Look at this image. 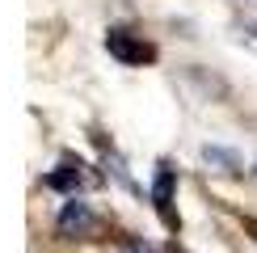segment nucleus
<instances>
[{
    "mask_svg": "<svg viewBox=\"0 0 257 253\" xmlns=\"http://www.w3.org/2000/svg\"><path fill=\"white\" fill-rule=\"evenodd\" d=\"M105 51H110L114 59L131 63V68H139V63H152V59H156V47H152V42L139 38V34H131V30H118V26L105 34Z\"/></svg>",
    "mask_w": 257,
    "mask_h": 253,
    "instance_id": "1",
    "label": "nucleus"
},
{
    "mask_svg": "<svg viewBox=\"0 0 257 253\" xmlns=\"http://www.w3.org/2000/svg\"><path fill=\"white\" fill-rule=\"evenodd\" d=\"M55 228H59V236H89L93 228H97V215L89 211V203H80V198H72V203H63L59 211V219H55Z\"/></svg>",
    "mask_w": 257,
    "mask_h": 253,
    "instance_id": "2",
    "label": "nucleus"
},
{
    "mask_svg": "<svg viewBox=\"0 0 257 253\" xmlns=\"http://www.w3.org/2000/svg\"><path fill=\"white\" fill-rule=\"evenodd\" d=\"M152 198H156V211L165 215V224H177L173 211H169V198H173V169H169V165H160L156 186H152Z\"/></svg>",
    "mask_w": 257,
    "mask_h": 253,
    "instance_id": "3",
    "label": "nucleus"
},
{
    "mask_svg": "<svg viewBox=\"0 0 257 253\" xmlns=\"http://www.w3.org/2000/svg\"><path fill=\"white\" fill-rule=\"evenodd\" d=\"M80 169H84V165L63 161V165L55 169V173L47 177V186H51V190H80V186H84V173H80Z\"/></svg>",
    "mask_w": 257,
    "mask_h": 253,
    "instance_id": "4",
    "label": "nucleus"
},
{
    "mask_svg": "<svg viewBox=\"0 0 257 253\" xmlns=\"http://www.w3.org/2000/svg\"><path fill=\"white\" fill-rule=\"evenodd\" d=\"M122 253H152V245H144V240H126Z\"/></svg>",
    "mask_w": 257,
    "mask_h": 253,
    "instance_id": "5",
    "label": "nucleus"
},
{
    "mask_svg": "<svg viewBox=\"0 0 257 253\" xmlns=\"http://www.w3.org/2000/svg\"><path fill=\"white\" fill-rule=\"evenodd\" d=\"M240 5H244V9H249V13L257 17V0H240ZM253 26H257V21H253Z\"/></svg>",
    "mask_w": 257,
    "mask_h": 253,
    "instance_id": "6",
    "label": "nucleus"
},
{
    "mask_svg": "<svg viewBox=\"0 0 257 253\" xmlns=\"http://www.w3.org/2000/svg\"><path fill=\"white\" fill-rule=\"evenodd\" d=\"M244 228H249V232H253V236H257V219H244Z\"/></svg>",
    "mask_w": 257,
    "mask_h": 253,
    "instance_id": "7",
    "label": "nucleus"
}]
</instances>
